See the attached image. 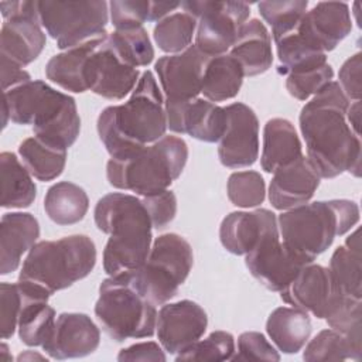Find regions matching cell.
Masks as SVG:
<instances>
[{
    "label": "cell",
    "mask_w": 362,
    "mask_h": 362,
    "mask_svg": "<svg viewBox=\"0 0 362 362\" xmlns=\"http://www.w3.org/2000/svg\"><path fill=\"white\" fill-rule=\"evenodd\" d=\"M349 99L331 81L307 102L298 116L307 158L320 178H335L348 171L361 174V140L346 122Z\"/></svg>",
    "instance_id": "cell-1"
},
{
    "label": "cell",
    "mask_w": 362,
    "mask_h": 362,
    "mask_svg": "<svg viewBox=\"0 0 362 362\" xmlns=\"http://www.w3.org/2000/svg\"><path fill=\"white\" fill-rule=\"evenodd\" d=\"M96 129L115 160L127 158L165 136L164 98L151 71L141 74L127 102L102 110Z\"/></svg>",
    "instance_id": "cell-2"
},
{
    "label": "cell",
    "mask_w": 362,
    "mask_h": 362,
    "mask_svg": "<svg viewBox=\"0 0 362 362\" xmlns=\"http://www.w3.org/2000/svg\"><path fill=\"white\" fill-rule=\"evenodd\" d=\"M99 230L109 235L103 269L109 276L140 269L151 249V222L140 198L123 192L103 195L93 211Z\"/></svg>",
    "instance_id": "cell-3"
},
{
    "label": "cell",
    "mask_w": 362,
    "mask_h": 362,
    "mask_svg": "<svg viewBox=\"0 0 362 362\" xmlns=\"http://www.w3.org/2000/svg\"><path fill=\"white\" fill-rule=\"evenodd\" d=\"M3 103L16 124H31L34 136L68 150L81 132V117L72 96L44 81H27L3 92Z\"/></svg>",
    "instance_id": "cell-4"
},
{
    "label": "cell",
    "mask_w": 362,
    "mask_h": 362,
    "mask_svg": "<svg viewBox=\"0 0 362 362\" xmlns=\"http://www.w3.org/2000/svg\"><path fill=\"white\" fill-rule=\"evenodd\" d=\"M358 221L359 208L354 201L329 199L290 208L279 215L277 225L284 246L305 263H313Z\"/></svg>",
    "instance_id": "cell-5"
},
{
    "label": "cell",
    "mask_w": 362,
    "mask_h": 362,
    "mask_svg": "<svg viewBox=\"0 0 362 362\" xmlns=\"http://www.w3.org/2000/svg\"><path fill=\"white\" fill-rule=\"evenodd\" d=\"M188 158L187 143L177 136H163L136 154L106 164L112 187L147 197L165 191L177 180Z\"/></svg>",
    "instance_id": "cell-6"
},
{
    "label": "cell",
    "mask_w": 362,
    "mask_h": 362,
    "mask_svg": "<svg viewBox=\"0 0 362 362\" xmlns=\"http://www.w3.org/2000/svg\"><path fill=\"white\" fill-rule=\"evenodd\" d=\"M96 264V246L86 235L37 242L23 262L18 281L37 286L51 296L85 279Z\"/></svg>",
    "instance_id": "cell-7"
},
{
    "label": "cell",
    "mask_w": 362,
    "mask_h": 362,
    "mask_svg": "<svg viewBox=\"0 0 362 362\" xmlns=\"http://www.w3.org/2000/svg\"><path fill=\"white\" fill-rule=\"evenodd\" d=\"M95 315L116 342L153 337L157 324L156 305L136 287L132 273L110 276L100 283Z\"/></svg>",
    "instance_id": "cell-8"
},
{
    "label": "cell",
    "mask_w": 362,
    "mask_h": 362,
    "mask_svg": "<svg viewBox=\"0 0 362 362\" xmlns=\"http://www.w3.org/2000/svg\"><path fill=\"white\" fill-rule=\"evenodd\" d=\"M194 264L191 245L177 233L156 238L144 264L132 273L140 293L154 305H163L178 293Z\"/></svg>",
    "instance_id": "cell-9"
},
{
    "label": "cell",
    "mask_w": 362,
    "mask_h": 362,
    "mask_svg": "<svg viewBox=\"0 0 362 362\" xmlns=\"http://www.w3.org/2000/svg\"><path fill=\"white\" fill-rule=\"evenodd\" d=\"M109 3L96 1H37L41 25L57 41L59 49H69L106 35Z\"/></svg>",
    "instance_id": "cell-10"
},
{
    "label": "cell",
    "mask_w": 362,
    "mask_h": 362,
    "mask_svg": "<svg viewBox=\"0 0 362 362\" xmlns=\"http://www.w3.org/2000/svg\"><path fill=\"white\" fill-rule=\"evenodd\" d=\"M185 13L197 20L195 47L208 57L226 54L250 14L243 1H182Z\"/></svg>",
    "instance_id": "cell-11"
},
{
    "label": "cell",
    "mask_w": 362,
    "mask_h": 362,
    "mask_svg": "<svg viewBox=\"0 0 362 362\" xmlns=\"http://www.w3.org/2000/svg\"><path fill=\"white\" fill-rule=\"evenodd\" d=\"M0 10L4 18L0 59L24 68L38 58L47 42L37 1H1Z\"/></svg>",
    "instance_id": "cell-12"
},
{
    "label": "cell",
    "mask_w": 362,
    "mask_h": 362,
    "mask_svg": "<svg viewBox=\"0 0 362 362\" xmlns=\"http://www.w3.org/2000/svg\"><path fill=\"white\" fill-rule=\"evenodd\" d=\"M139 75L137 68L130 66L120 58L106 34L98 40L90 51L83 78L88 90L110 100H119L133 92Z\"/></svg>",
    "instance_id": "cell-13"
},
{
    "label": "cell",
    "mask_w": 362,
    "mask_h": 362,
    "mask_svg": "<svg viewBox=\"0 0 362 362\" xmlns=\"http://www.w3.org/2000/svg\"><path fill=\"white\" fill-rule=\"evenodd\" d=\"M245 264L262 286L270 291L280 293L308 263L291 253L280 242L277 225L266 230L256 246L246 253Z\"/></svg>",
    "instance_id": "cell-14"
},
{
    "label": "cell",
    "mask_w": 362,
    "mask_h": 362,
    "mask_svg": "<svg viewBox=\"0 0 362 362\" xmlns=\"http://www.w3.org/2000/svg\"><path fill=\"white\" fill-rule=\"evenodd\" d=\"M280 297L294 308L325 320L346 296L335 284L327 267L308 263L280 291Z\"/></svg>",
    "instance_id": "cell-15"
},
{
    "label": "cell",
    "mask_w": 362,
    "mask_h": 362,
    "mask_svg": "<svg viewBox=\"0 0 362 362\" xmlns=\"http://www.w3.org/2000/svg\"><path fill=\"white\" fill-rule=\"evenodd\" d=\"M226 126L219 139L218 157L228 168L250 167L259 157V120L252 107L242 102L225 107Z\"/></svg>",
    "instance_id": "cell-16"
},
{
    "label": "cell",
    "mask_w": 362,
    "mask_h": 362,
    "mask_svg": "<svg viewBox=\"0 0 362 362\" xmlns=\"http://www.w3.org/2000/svg\"><path fill=\"white\" fill-rule=\"evenodd\" d=\"M167 127L205 143L219 141L226 126L225 107L202 98L191 100L164 99Z\"/></svg>",
    "instance_id": "cell-17"
},
{
    "label": "cell",
    "mask_w": 362,
    "mask_h": 362,
    "mask_svg": "<svg viewBox=\"0 0 362 362\" xmlns=\"http://www.w3.org/2000/svg\"><path fill=\"white\" fill-rule=\"evenodd\" d=\"M208 317L204 308L191 300L163 304L157 314V337L161 348L177 355L197 342L206 331Z\"/></svg>",
    "instance_id": "cell-18"
},
{
    "label": "cell",
    "mask_w": 362,
    "mask_h": 362,
    "mask_svg": "<svg viewBox=\"0 0 362 362\" xmlns=\"http://www.w3.org/2000/svg\"><path fill=\"white\" fill-rule=\"evenodd\" d=\"M211 57L201 52L195 44L173 55L158 58L154 65L165 99L191 100L202 89L205 66Z\"/></svg>",
    "instance_id": "cell-19"
},
{
    "label": "cell",
    "mask_w": 362,
    "mask_h": 362,
    "mask_svg": "<svg viewBox=\"0 0 362 362\" xmlns=\"http://www.w3.org/2000/svg\"><path fill=\"white\" fill-rule=\"evenodd\" d=\"M100 342L98 325L83 313H62L57 317L44 352L52 359L83 358L93 354Z\"/></svg>",
    "instance_id": "cell-20"
},
{
    "label": "cell",
    "mask_w": 362,
    "mask_h": 362,
    "mask_svg": "<svg viewBox=\"0 0 362 362\" xmlns=\"http://www.w3.org/2000/svg\"><path fill=\"white\" fill-rule=\"evenodd\" d=\"M352 30L349 6L339 1H320L305 11L296 31L324 51H332Z\"/></svg>",
    "instance_id": "cell-21"
},
{
    "label": "cell",
    "mask_w": 362,
    "mask_h": 362,
    "mask_svg": "<svg viewBox=\"0 0 362 362\" xmlns=\"http://www.w3.org/2000/svg\"><path fill=\"white\" fill-rule=\"evenodd\" d=\"M320 185V175L305 156L277 168L269 185L273 208L287 211L307 204Z\"/></svg>",
    "instance_id": "cell-22"
},
{
    "label": "cell",
    "mask_w": 362,
    "mask_h": 362,
    "mask_svg": "<svg viewBox=\"0 0 362 362\" xmlns=\"http://www.w3.org/2000/svg\"><path fill=\"white\" fill-rule=\"evenodd\" d=\"M273 226H277V218L269 209L230 212L221 222L219 239L228 252L238 256L246 255L256 246L263 233Z\"/></svg>",
    "instance_id": "cell-23"
},
{
    "label": "cell",
    "mask_w": 362,
    "mask_h": 362,
    "mask_svg": "<svg viewBox=\"0 0 362 362\" xmlns=\"http://www.w3.org/2000/svg\"><path fill=\"white\" fill-rule=\"evenodd\" d=\"M40 236V223L28 212H8L0 221V274H8L20 266L23 255Z\"/></svg>",
    "instance_id": "cell-24"
},
{
    "label": "cell",
    "mask_w": 362,
    "mask_h": 362,
    "mask_svg": "<svg viewBox=\"0 0 362 362\" xmlns=\"http://www.w3.org/2000/svg\"><path fill=\"white\" fill-rule=\"evenodd\" d=\"M229 55L240 64L245 76L266 72L273 62L272 37L266 25L257 18L246 21L230 47Z\"/></svg>",
    "instance_id": "cell-25"
},
{
    "label": "cell",
    "mask_w": 362,
    "mask_h": 362,
    "mask_svg": "<svg viewBox=\"0 0 362 362\" xmlns=\"http://www.w3.org/2000/svg\"><path fill=\"white\" fill-rule=\"evenodd\" d=\"M301 153V141L287 119L273 117L263 129V150L260 157L262 168L272 174L277 168L297 160Z\"/></svg>",
    "instance_id": "cell-26"
},
{
    "label": "cell",
    "mask_w": 362,
    "mask_h": 362,
    "mask_svg": "<svg viewBox=\"0 0 362 362\" xmlns=\"http://www.w3.org/2000/svg\"><path fill=\"white\" fill-rule=\"evenodd\" d=\"M266 331L279 351L297 354L307 344L313 325L307 313L294 307H279L270 313Z\"/></svg>",
    "instance_id": "cell-27"
},
{
    "label": "cell",
    "mask_w": 362,
    "mask_h": 362,
    "mask_svg": "<svg viewBox=\"0 0 362 362\" xmlns=\"http://www.w3.org/2000/svg\"><path fill=\"white\" fill-rule=\"evenodd\" d=\"M105 37V35H103ZM99 38L90 40L85 44L76 45L74 48L65 49L64 52H59L54 55L45 65V75L47 78L61 86L65 90L82 93L86 89L85 85V66L86 59L96 45Z\"/></svg>",
    "instance_id": "cell-28"
},
{
    "label": "cell",
    "mask_w": 362,
    "mask_h": 362,
    "mask_svg": "<svg viewBox=\"0 0 362 362\" xmlns=\"http://www.w3.org/2000/svg\"><path fill=\"white\" fill-rule=\"evenodd\" d=\"M243 76L240 64L232 55L211 57L205 66L201 93L214 103L232 99L239 93Z\"/></svg>",
    "instance_id": "cell-29"
},
{
    "label": "cell",
    "mask_w": 362,
    "mask_h": 362,
    "mask_svg": "<svg viewBox=\"0 0 362 362\" xmlns=\"http://www.w3.org/2000/svg\"><path fill=\"white\" fill-rule=\"evenodd\" d=\"M88 208L89 198L85 189L69 181H59L51 185L44 198L45 214L54 223L61 226L82 221Z\"/></svg>",
    "instance_id": "cell-30"
},
{
    "label": "cell",
    "mask_w": 362,
    "mask_h": 362,
    "mask_svg": "<svg viewBox=\"0 0 362 362\" xmlns=\"http://www.w3.org/2000/svg\"><path fill=\"white\" fill-rule=\"evenodd\" d=\"M328 270L335 284L345 296L362 300L361 243L358 229L346 238L344 245L334 250Z\"/></svg>",
    "instance_id": "cell-31"
},
{
    "label": "cell",
    "mask_w": 362,
    "mask_h": 362,
    "mask_svg": "<svg viewBox=\"0 0 362 362\" xmlns=\"http://www.w3.org/2000/svg\"><path fill=\"white\" fill-rule=\"evenodd\" d=\"M0 173L1 206L28 208L37 197V187L31 178L33 175L14 153L3 151L0 154Z\"/></svg>",
    "instance_id": "cell-32"
},
{
    "label": "cell",
    "mask_w": 362,
    "mask_h": 362,
    "mask_svg": "<svg viewBox=\"0 0 362 362\" xmlns=\"http://www.w3.org/2000/svg\"><path fill=\"white\" fill-rule=\"evenodd\" d=\"M18 154L28 173L38 181L47 182L62 174L68 150L47 144L34 136L20 143Z\"/></svg>",
    "instance_id": "cell-33"
},
{
    "label": "cell",
    "mask_w": 362,
    "mask_h": 362,
    "mask_svg": "<svg viewBox=\"0 0 362 362\" xmlns=\"http://www.w3.org/2000/svg\"><path fill=\"white\" fill-rule=\"evenodd\" d=\"M280 65L279 74L290 75L310 71L327 64V54L304 40L297 31L276 42Z\"/></svg>",
    "instance_id": "cell-34"
},
{
    "label": "cell",
    "mask_w": 362,
    "mask_h": 362,
    "mask_svg": "<svg viewBox=\"0 0 362 362\" xmlns=\"http://www.w3.org/2000/svg\"><path fill=\"white\" fill-rule=\"evenodd\" d=\"M195 28L197 20L191 14L177 11L154 25L153 37L161 51L178 54L191 45Z\"/></svg>",
    "instance_id": "cell-35"
},
{
    "label": "cell",
    "mask_w": 362,
    "mask_h": 362,
    "mask_svg": "<svg viewBox=\"0 0 362 362\" xmlns=\"http://www.w3.org/2000/svg\"><path fill=\"white\" fill-rule=\"evenodd\" d=\"M362 349L356 348L345 335L328 328L320 331L305 346L303 359L315 361H361Z\"/></svg>",
    "instance_id": "cell-36"
},
{
    "label": "cell",
    "mask_w": 362,
    "mask_h": 362,
    "mask_svg": "<svg viewBox=\"0 0 362 362\" xmlns=\"http://www.w3.org/2000/svg\"><path fill=\"white\" fill-rule=\"evenodd\" d=\"M307 0L260 1L257 4L260 16L272 27L274 42L296 31L307 11Z\"/></svg>",
    "instance_id": "cell-37"
},
{
    "label": "cell",
    "mask_w": 362,
    "mask_h": 362,
    "mask_svg": "<svg viewBox=\"0 0 362 362\" xmlns=\"http://www.w3.org/2000/svg\"><path fill=\"white\" fill-rule=\"evenodd\" d=\"M107 38L120 58L133 68L147 66L154 58V48L144 27L115 30Z\"/></svg>",
    "instance_id": "cell-38"
},
{
    "label": "cell",
    "mask_w": 362,
    "mask_h": 362,
    "mask_svg": "<svg viewBox=\"0 0 362 362\" xmlns=\"http://www.w3.org/2000/svg\"><path fill=\"white\" fill-rule=\"evenodd\" d=\"M235 354V338L226 331H214L175 355V361H229Z\"/></svg>",
    "instance_id": "cell-39"
},
{
    "label": "cell",
    "mask_w": 362,
    "mask_h": 362,
    "mask_svg": "<svg viewBox=\"0 0 362 362\" xmlns=\"http://www.w3.org/2000/svg\"><path fill=\"white\" fill-rule=\"evenodd\" d=\"M226 192L229 201L235 206L253 208L264 201V180L257 171H238L229 175Z\"/></svg>",
    "instance_id": "cell-40"
},
{
    "label": "cell",
    "mask_w": 362,
    "mask_h": 362,
    "mask_svg": "<svg viewBox=\"0 0 362 362\" xmlns=\"http://www.w3.org/2000/svg\"><path fill=\"white\" fill-rule=\"evenodd\" d=\"M362 300L345 297L325 318L327 324L345 335L356 348L362 349Z\"/></svg>",
    "instance_id": "cell-41"
},
{
    "label": "cell",
    "mask_w": 362,
    "mask_h": 362,
    "mask_svg": "<svg viewBox=\"0 0 362 362\" xmlns=\"http://www.w3.org/2000/svg\"><path fill=\"white\" fill-rule=\"evenodd\" d=\"M332 66L327 62L310 71L287 75L286 88L293 98L298 100H307L310 96H314L320 89H322L327 83H329L332 81Z\"/></svg>",
    "instance_id": "cell-42"
},
{
    "label": "cell",
    "mask_w": 362,
    "mask_h": 362,
    "mask_svg": "<svg viewBox=\"0 0 362 362\" xmlns=\"http://www.w3.org/2000/svg\"><path fill=\"white\" fill-rule=\"evenodd\" d=\"M112 24L116 30H132L143 27L150 21L148 0H113L109 3Z\"/></svg>",
    "instance_id": "cell-43"
},
{
    "label": "cell",
    "mask_w": 362,
    "mask_h": 362,
    "mask_svg": "<svg viewBox=\"0 0 362 362\" xmlns=\"http://www.w3.org/2000/svg\"><path fill=\"white\" fill-rule=\"evenodd\" d=\"M24 303V294L21 284L17 283H1L0 284V317H1V338L8 339L13 337L20 311Z\"/></svg>",
    "instance_id": "cell-44"
},
{
    "label": "cell",
    "mask_w": 362,
    "mask_h": 362,
    "mask_svg": "<svg viewBox=\"0 0 362 362\" xmlns=\"http://www.w3.org/2000/svg\"><path fill=\"white\" fill-rule=\"evenodd\" d=\"M230 361H280V354L262 332L247 331L239 335L238 351Z\"/></svg>",
    "instance_id": "cell-45"
},
{
    "label": "cell",
    "mask_w": 362,
    "mask_h": 362,
    "mask_svg": "<svg viewBox=\"0 0 362 362\" xmlns=\"http://www.w3.org/2000/svg\"><path fill=\"white\" fill-rule=\"evenodd\" d=\"M141 202L148 214L151 226L157 230L164 229L173 222L177 214V198L170 189L141 198Z\"/></svg>",
    "instance_id": "cell-46"
},
{
    "label": "cell",
    "mask_w": 362,
    "mask_h": 362,
    "mask_svg": "<svg viewBox=\"0 0 362 362\" xmlns=\"http://www.w3.org/2000/svg\"><path fill=\"white\" fill-rule=\"evenodd\" d=\"M361 52H356L352 57H349L339 69L338 85L341 86L342 92L349 100H361Z\"/></svg>",
    "instance_id": "cell-47"
},
{
    "label": "cell",
    "mask_w": 362,
    "mask_h": 362,
    "mask_svg": "<svg viewBox=\"0 0 362 362\" xmlns=\"http://www.w3.org/2000/svg\"><path fill=\"white\" fill-rule=\"evenodd\" d=\"M117 361H165V354L157 342L148 341L120 349Z\"/></svg>",
    "instance_id": "cell-48"
},
{
    "label": "cell",
    "mask_w": 362,
    "mask_h": 362,
    "mask_svg": "<svg viewBox=\"0 0 362 362\" xmlns=\"http://www.w3.org/2000/svg\"><path fill=\"white\" fill-rule=\"evenodd\" d=\"M1 62V88H3V92L10 89V88H14L23 82H27V81H31V76L27 71H24L23 68L11 64V62H7V61H3L0 59Z\"/></svg>",
    "instance_id": "cell-49"
},
{
    "label": "cell",
    "mask_w": 362,
    "mask_h": 362,
    "mask_svg": "<svg viewBox=\"0 0 362 362\" xmlns=\"http://www.w3.org/2000/svg\"><path fill=\"white\" fill-rule=\"evenodd\" d=\"M178 7H181L180 1H150V21L158 23Z\"/></svg>",
    "instance_id": "cell-50"
},
{
    "label": "cell",
    "mask_w": 362,
    "mask_h": 362,
    "mask_svg": "<svg viewBox=\"0 0 362 362\" xmlns=\"http://www.w3.org/2000/svg\"><path fill=\"white\" fill-rule=\"evenodd\" d=\"M346 122L354 130V133L359 136V124H361V102L359 100H355L352 105H349L346 110Z\"/></svg>",
    "instance_id": "cell-51"
},
{
    "label": "cell",
    "mask_w": 362,
    "mask_h": 362,
    "mask_svg": "<svg viewBox=\"0 0 362 362\" xmlns=\"http://www.w3.org/2000/svg\"><path fill=\"white\" fill-rule=\"evenodd\" d=\"M27 358H30V359H45L44 356H41V355H37V354H31V352H25V354H21V355H18V361H24V359H27Z\"/></svg>",
    "instance_id": "cell-52"
}]
</instances>
